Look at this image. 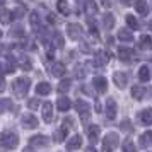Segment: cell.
Returning a JSON list of instances; mask_svg holds the SVG:
<instances>
[{"mask_svg":"<svg viewBox=\"0 0 152 152\" xmlns=\"http://www.w3.org/2000/svg\"><path fill=\"white\" fill-rule=\"evenodd\" d=\"M115 22H116V19H115V15L113 14H104L103 15V24H104V28L106 29H113L115 28Z\"/></svg>","mask_w":152,"mask_h":152,"instance_id":"cell-24","label":"cell"},{"mask_svg":"<svg viewBox=\"0 0 152 152\" xmlns=\"http://www.w3.org/2000/svg\"><path fill=\"white\" fill-rule=\"evenodd\" d=\"M4 4H5V0H0V7H2V5H4Z\"/></svg>","mask_w":152,"mask_h":152,"instance_id":"cell-48","label":"cell"},{"mask_svg":"<svg viewBox=\"0 0 152 152\" xmlns=\"http://www.w3.org/2000/svg\"><path fill=\"white\" fill-rule=\"evenodd\" d=\"M0 145L4 149H15L19 145V137L15 132H4L0 133Z\"/></svg>","mask_w":152,"mask_h":152,"instance_id":"cell-2","label":"cell"},{"mask_svg":"<svg viewBox=\"0 0 152 152\" xmlns=\"http://www.w3.org/2000/svg\"><path fill=\"white\" fill-rule=\"evenodd\" d=\"M70 86H72V82H70L69 79H65V80H62V82H60L58 91H60V92H67V91L70 89Z\"/></svg>","mask_w":152,"mask_h":152,"instance_id":"cell-39","label":"cell"},{"mask_svg":"<svg viewBox=\"0 0 152 152\" xmlns=\"http://www.w3.org/2000/svg\"><path fill=\"white\" fill-rule=\"evenodd\" d=\"M123 152H137V149H135V145H133V142L130 138L123 142Z\"/></svg>","mask_w":152,"mask_h":152,"instance_id":"cell-37","label":"cell"},{"mask_svg":"<svg viewBox=\"0 0 152 152\" xmlns=\"http://www.w3.org/2000/svg\"><path fill=\"white\" fill-rule=\"evenodd\" d=\"M0 38H2V31H0Z\"/></svg>","mask_w":152,"mask_h":152,"instance_id":"cell-49","label":"cell"},{"mask_svg":"<svg viewBox=\"0 0 152 152\" xmlns=\"http://www.w3.org/2000/svg\"><path fill=\"white\" fill-rule=\"evenodd\" d=\"M138 145L140 147H152V132H144L140 138H138Z\"/></svg>","mask_w":152,"mask_h":152,"instance_id":"cell-18","label":"cell"},{"mask_svg":"<svg viewBox=\"0 0 152 152\" xmlns=\"http://www.w3.org/2000/svg\"><path fill=\"white\" fill-rule=\"evenodd\" d=\"M38 106H39V101H38V97H34V99H29L28 108H31V110H38Z\"/></svg>","mask_w":152,"mask_h":152,"instance_id":"cell-41","label":"cell"},{"mask_svg":"<svg viewBox=\"0 0 152 152\" xmlns=\"http://www.w3.org/2000/svg\"><path fill=\"white\" fill-rule=\"evenodd\" d=\"M19 65H21V69H24V70H31L33 69V67H31V62H29V58L28 56H24V55L19 58Z\"/></svg>","mask_w":152,"mask_h":152,"instance_id":"cell-36","label":"cell"},{"mask_svg":"<svg viewBox=\"0 0 152 152\" xmlns=\"http://www.w3.org/2000/svg\"><path fill=\"white\" fill-rule=\"evenodd\" d=\"M29 144L33 149H41V147H46L50 144V138L46 135H34V137L29 140Z\"/></svg>","mask_w":152,"mask_h":152,"instance_id":"cell-7","label":"cell"},{"mask_svg":"<svg viewBox=\"0 0 152 152\" xmlns=\"http://www.w3.org/2000/svg\"><path fill=\"white\" fill-rule=\"evenodd\" d=\"M65 135H67V126H62L60 130H56L55 132V142H63L65 140Z\"/></svg>","mask_w":152,"mask_h":152,"instance_id":"cell-33","label":"cell"},{"mask_svg":"<svg viewBox=\"0 0 152 152\" xmlns=\"http://www.w3.org/2000/svg\"><path fill=\"white\" fill-rule=\"evenodd\" d=\"M144 92H145V89L142 86H133V87H132V97L137 99V101L144 99Z\"/></svg>","mask_w":152,"mask_h":152,"instance_id":"cell-28","label":"cell"},{"mask_svg":"<svg viewBox=\"0 0 152 152\" xmlns=\"http://www.w3.org/2000/svg\"><path fill=\"white\" fill-rule=\"evenodd\" d=\"M56 9H58V12L63 14V15H69L70 14V7H69V4H67V0H58Z\"/></svg>","mask_w":152,"mask_h":152,"instance_id":"cell-31","label":"cell"},{"mask_svg":"<svg viewBox=\"0 0 152 152\" xmlns=\"http://www.w3.org/2000/svg\"><path fill=\"white\" fill-rule=\"evenodd\" d=\"M65 65L63 63H60V62H55V63H51L50 65V74L53 77H62L63 74H65Z\"/></svg>","mask_w":152,"mask_h":152,"instance_id":"cell-15","label":"cell"},{"mask_svg":"<svg viewBox=\"0 0 152 152\" xmlns=\"http://www.w3.org/2000/svg\"><path fill=\"white\" fill-rule=\"evenodd\" d=\"M84 152H97L96 149H94V147H87V149H86V151Z\"/></svg>","mask_w":152,"mask_h":152,"instance_id":"cell-46","label":"cell"},{"mask_svg":"<svg viewBox=\"0 0 152 152\" xmlns=\"http://www.w3.org/2000/svg\"><path fill=\"white\" fill-rule=\"evenodd\" d=\"M151 28H152V22H151Z\"/></svg>","mask_w":152,"mask_h":152,"instance_id":"cell-50","label":"cell"},{"mask_svg":"<svg viewBox=\"0 0 152 152\" xmlns=\"http://www.w3.org/2000/svg\"><path fill=\"white\" fill-rule=\"evenodd\" d=\"M92 86H94V89H96L99 94H104L106 89H108V80H106L104 77H94Z\"/></svg>","mask_w":152,"mask_h":152,"instance_id":"cell-12","label":"cell"},{"mask_svg":"<svg viewBox=\"0 0 152 152\" xmlns=\"http://www.w3.org/2000/svg\"><path fill=\"white\" fill-rule=\"evenodd\" d=\"M21 125L24 126V128H28V130H33V128L38 126V118H36L34 115L26 113V115H22L21 116Z\"/></svg>","mask_w":152,"mask_h":152,"instance_id":"cell-6","label":"cell"},{"mask_svg":"<svg viewBox=\"0 0 152 152\" xmlns=\"http://www.w3.org/2000/svg\"><path fill=\"white\" fill-rule=\"evenodd\" d=\"M108 62H110V55L104 50H99V51L94 53V65L96 67H104Z\"/></svg>","mask_w":152,"mask_h":152,"instance_id":"cell-8","label":"cell"},{"mask_svg":"<svg viewBox=\"0 0 152 152\" xmlns=\"http://www.w3.org/2000/svg\"><path fill=\"white\" fill-rule=\"evenodd\" d=\"M126 24L130 26V29H138L140 26H138V22H137V19L133 17V15H126Z\"/></svg>","mask_w":152,"mask_h":152,"instance_id":"cell-38","label":"cell"},{"mask_svg":"<svg viewBox=\"0 0 152 152\" xmlns=\"http://www.w3.org/2000/svg\"><path fill=\"white\" fill-rule=\"evenodd\" d=\"M56 108L60 111H69L72 108V103H70L69 97H58V101H56Z\"/></svg>","mask_w":152,"mask_h":152,"instance_id":"cell-21","label":"cell"},{"mask_svg":"<svg viewBox=\"0 0 152 152\" xmlns=\"http://www.w3.org/2000/svg\"><path fill=\"white\" fill-rule=\"evenodd\" d=\"M41 115H43V120L46 121V123H51V120H53V104L51 103H45L41 106Z\"/></svg>","mask_w":152,"mask_h":152,"instance_id":"cell-13","label":"cell"},{"mask_svg":"<svg viewBox=\"0 0 152 152\" xmlns=\"http://www.w3.org/2000/svg\"><path fill=\"white\" fill-rule=\"evenodd\" d=\"M24 12H26V9L19 7V9H15V10H14V15H15V17H21V15H24Z\"/></svg>","mask_w":152,"mask_h":152,"instance_id":"cell-42","label":"cell"},{"mask_svg":"<svg viewBox=\"0 0 152 152\" xmlns=\"http://www.w3.org/2000/svg\"><path fill=\"white\" fill-rule=\"evenodd\" d=\"M113 80H115V86H116L118 89H125L126 82H128V77L123 72H115L113 74Z\"/></svg>","mask_w":152,"mask_h":152,"instance_id":"cell-10","label":"cell"},{"mask_svg":"<svg viewBox=\"0 0 152 152\" xmlns=\"http://www.w3.org/2000/svg\"><path fill=\"white\" fill-rule=\"evenodd\" d=\"M82 145V137L80 135H74L72 138H69V142H67V149L69 151H75Z\"/></svg>","mask_w":152,"mask_h":152,"instance_id":"cell-19","label":"cell"},{"mask_svg":"<svg viewBox=\"0 0 152 152\" xmlns=\"http://www.w3.org/2000/svg\"><path fill=\"white\" fill-rule=\"evenodd\" d=\"M53 45H55L56 48H63V45H65V41H63V36L56 31L55 34H53Z\"/></svg>","mask_w":152,"mask_h":152,"instance_id":"cell-35","label":"cell"},{"mask_svg":"<svg viewBox=\"0 0 152 152\" xmlns=\"http://www.w3.org/2000/svg\"><path fill=\"white\" fill-rule=\"evenodd\" d=\"M29 87H31V80H29L28 77H19L12 84V91H14L15 97H24L28 94Z\"/></svg>","mask_w":152,"mask_h":152,"instance_id":"cell-1","label":"cell"},{"mask_svg":"<svg viewBox=\"0 0 152 152\" xmlns=\"http://www.w3.org/2000/svg\"><path fill=\"white\" fill-rule=\"evenodd\" d=\"M24 152H34V151H33V147H29V149H24Z\"/></svg>","mask_w":152,"mask_h":152,"instance_id":"cell-47","label":"cell"},{"mask_svg":"<svg viewBox=\"0 0 152 152\" xmlns=\"http://www.w3.org/2000/svg\"><path fill=\"white\" fill-rule=\"evenodd\" d=\"M138 46H140L142 50H152V38L149 34L140 36V39H138Z\"/></svg>","mask_w":152,"mask_h":152,"instance_id":"cell-20","label":"cell"},{"mask_svg":"<svg viewBox=\"0 0 152 152\" xmlns=\"http://www.w3.org/2000/svg\"><path fill=\"white\" fill-rule=\"evenodd\" d=\"M135 10H137L140 15H147V12H149L147 2H145V0H137V2H135Z\"/></svg>","mask_w":152,"mask_h":152,"instance_id":"cell-23","label":"cell"},{"mask_svg":"<svg viewBox=\"0 0 152 152\" xmlns=\"http://www.w3.org/2000/svg\"><path fill=\"white\" fill-rule=\"evenodd\" d=\"M121 4H123L125 7H128V5H132V4H133V0H121Z\"/></svg>","mask_w":152,"mask_h":152,"instance_id":"cell-45","label":"cell"},{"mask_svg":"<svg viewBox=\"0 0 152 152\" xmlns=\"http://www.w3.org/2000/svg\"><path fill=\"white\" fill-rule=\"evenodd\" d=\"M84 9H86V12H87L89 15H94L97 12V4L94 2V0H86Z\"/></svg>","mask_w":152,"mask_h":152,"instance_id":"cell-26","label":"cell"},{"mask_svg":"<svg viewBox=\"0 0 152 152\" xmlns=\"http://www.w3.org/2000/svg\"><path fill=\"white\" fill-rule=\"evenodd\" d=\"M118 38H120L121 41H125V43L133 41V34H132L130 29H120V33H118Z\"/></svg>","mask_w":152,"mask_h":152,"instance_id":"cell-30","label":"cell"},{"mask_svg":"<svg viewBox=\"0 0 152 152\" xmlns=\"http://www.w3.org/2000/svg\"><path fill=\"white\" fill-rule=\"evenodd\" d=\"M15 70V60L10 55H2L0 53V72L2 74H12Z\"/></svg>","mask_w":152,"mask_h":152,"instance_id":"cell-3","label":"cell"},{"mask_svg":"<svg viewBox=\"0 0 152 152\" xmlns=\"http://www.w3.org/2000/svg\"><path fill=\"white\" fill-rule=\"evenodd\" d=\"M121 128H123V130H128V132H130V130H132V125H130V121H128V120H125L123 123H121Z\"/></svg>","mask_w":152,"mask_h":152,"instance_id":"cell-43","label":"cell"},{"mask_svg":"<svg viewBox=\"0 0 152 152\" xmlns=\"http://www.w3.org/2000/svg\"><path fill=\"white\" fill-rule=\"evenodd\" d=\"M75 110L79 111V115L82 118V121H89L91 116V104L84 99H77L75 101Z\"/></svg>","mask_w":152,"mask_h":152,"instance_id":"cell-5","label":"cell"},{"mask_svg":"<svg viewBox=\"0 0 152 152\" xmlns=\"http://www.w3.org/2000/svg\"><path fill=\"white\" fill-rule=\"evenodd\" d=\"M14 17V10H2L0 12V22H4V24H9Z\"/></svg>","mask_w":152,"mask_h":152,"instance_id":"cell-29","label":"cell"},{"mask_svg":"<svg viewBox=\"0 0 152 152\" xmlns=\"http://www.w3.org/2000/svg\"><path fill=\"white\" fill-rule=\"evenodd\" d=\"M138 79H140L142 82H147V80L151 79V69H149L147 65H144V67L138 69Z\"/></svg>","mask_w":152,"mask_h":152,"instance_id":"cell-25","label":"cell"},{"mask_svg":"<svg viewBox=\"0 0 152 152\" xmlns=\"http://www.w3.org/2000/svg\"><path fill=\"white\" fill-rule=\"evenodd\" d=\"M99 133H101V128L97 125H91L89 128H87V137H89V140L92 144L99 140Z\"/></svg>","mask_w":152,"mask_h":152,"instance_id":"cell-17","label":"cell"},{"mask_svg":"<svg viewBox=\"0 0 152 152\" xmlns=\"http://www.w3.org/2000/svg\"><path fill=\"white\" fill-rule=\"evenodd\" d=\"M133 55H135V53H133L132 48H123V46H121V48L118 50V56H120L121 62H130L132 58H133Z\"/></svg>","mask_w":152,"mask_h":152,"instance_id":"cell-16","label":"cell"},{"mask_svg":"<svg viewBox=\"0 0 152 152\" xmlns=\"http://www.w3.org/2000/svg\"><path fill=\"white\" fill-rule=\"evenodd\" d=\"M29 21H31V26L34 31H39V26H41V19H39V14L38 12H31L29 15Z\"/></svg>","mask_w":152,"mask_h":152,"instance_id":"cell-27","label":"cell"},{"mask_svg":"<svg viewBox=\"0 0 152 152\" xmlns=\"http://www.w3.org/2000/svg\"><path fill=\"white\" fill-rule=\"evenodd\" d=\"M138 121L142 125H145V126L152 125V108H147V110L140 111L138 113Z\"/></svg>","mask_w":152,"mask_h":152,"instance_id":"cell-14","label":"cell"},{"mask_svg":"<svg viewBox=\"0 0 152 152\" xmlns=\"http://www.w3.org/2000/svg\"><path fill=\"white\" fill-rule=\"evenodd\" d=\"M75 75L79 77V79H84V77H86V69H84L82 65H77V69H75Z\"/></svg>","mask_w":152,"mask_h":152,"instance_id":"cell-40","label":"cell"},{"mask_svg":"<svg viewBox=\"0 0 152 152\" xmlns=\"http://www.w3.org/2000/svg\"><path fill=\"white\" fill-rule=\"evenodd\" d=\"M51 92V86L48 82H39L36 86V94H41V96H46Z\"/></svg>","mask_w":152,"mask_h":152,"instance_id":"cell-22","label":"cell"},{"mask_svg":"<svg viewBox=\"0 0 152 152\" xmlns=\"http://www.w3.org/2000/svg\"><path fill=\"white\" fill-rule=\"evenodd\" d=\"M118 144H120V137H118V133H115V132H110L103 140V147H104L106 152L115 151V149L118 147Z\"/></svg>","mask_w":152,"mask_h":152,"instance_id":"cell-4","label":"cell"},{"mask_svg":"<svg viewBox=\"0 0 152 152\" xmlns=\"http://www.w3.org/2000/svg\"><path fill=\"white\" fill-rule=\"evenodd\" d=\"M67 34H69L70 39H79L82 36V28L79 24H75V22H72V24L67 26Z\"/></svg>","mask_w":152,"mask_h":152,"instance_id":"cell-9","label":"cell"},{"mask_svg":"<svg viewBox=\"0 0 152 152\" xmlns=\"http://www.w3.org/2000/svg\"><path fill=\"white\" fill-rule=\"evenodd\" d=\"M12 108H14V104H12L10 99H0V113H5Z\"/></svg>","mask_w":152,"mask_h":152,"instance_id":"cell-32","label":"cell"},{"mask_svg":"<svg viewBox=\"0 0 152 152\" xmlns=\"http://www.w3.org/2000/svg\"><path fill=\"white\" fill-rule=\"evenodd\" d=\"M9 36H12V38H22L24 36V29L21 26H15V28H12L9 31Z\"/></svg>","mask_w":152,"mask_h":152,"instance_id":"cell-34","label":"cell"},{"mask_svg":"<svg viewBox=\"0 0 152 152\" xmlns=\"http://www.w3.org/2000/svg\"><path fill=\"white\" fill-rule=\"evenodd\" d=\"M4 89H5V80H4V79L0 77V92H2Z\"/></svg>","mask_w":152,"mask_h":152,"instance_id":"cell-44","label":"cell"},{"mask_svg":"<svg viewBox=\"0 0 152 152\" xmlns=\"http://www.w3.org/2000/svg\"><path fill=\"white\" fill-rule=\"evenodd\" d=\"M116 113H118L116 101L110 97V99L106 101V116L110 118V120H115V118H116Z\"/></svg>","mask_w":152,"mask_h":152,"instance_id":"cell-11","label":"cell"}]
</instances>
